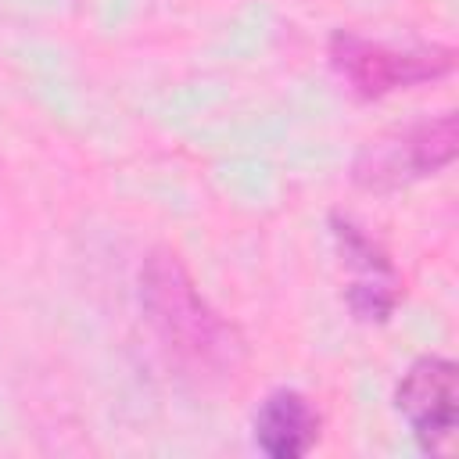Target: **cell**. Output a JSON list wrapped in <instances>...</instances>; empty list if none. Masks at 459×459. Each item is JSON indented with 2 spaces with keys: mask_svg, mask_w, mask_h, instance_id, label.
<instances>
[{
  "mask_svg": "<svg viewBox=\"0 0 459 459\" xmlns=\"http://www.w3.org/2000/svg\"><path fill=\"white\" fill-rule=\"evenodd\" d=\"M140 308L165 355L197 380H230L247 359L240 330L212 308L183 258L154 247L140 265Z\"/></svg>",
  "mask_w": 459,
  "mask_h": 459,
  "instance_id": "obj_1",
  "label": "cell"
},
{
  "mask_svg": "<svg viewBox=\"0 0 459 459\" xmlns=\"http://www.w3.org/2000/svg\"><path fill=\"white\" fill-rule=\"evenodd\" d=\"M455 151H459L455 111L416 118L366 140L351 161V183L369 194H391L427 176H437L455 161Z\"/></svg>",
  "mask_w": 459,
  "mask_h": 459,
  "instance_id": "obj_2",
  "label": "cell"
},
{
  "mask_svg": "<svg viewBox=\"0 0 459 459\" xmlns=\"http://www.w3.org/2000/svg\"><path fill=\"white\" fill-rule=\"evenodd\" d=\"M326 57H330L333 72L348 82V90L366 100H380L398 90H412L420 82L445 79L455 68V50L445 43L391 47L380 39H366L351 29H337L330 36Z\"/></svg>",
  "mask_w": 459,
  "mask_h": 459,
  "instance_id": "obj_3",
  "label": "cell"
},
{
  "mask_svg": "<svg viewBox=\"0 0 459 459\" xmlns=\"http://www.w3.org/2000/svg\"><path fill=\"white\" fill-rule=\"evenodd\" d=\"M394 409L430 455L452 448L459 423V369L445 355H420L394 384Z\"/></svg>",
  "mask_w": 459,
  "mask_h": 459,
  "instance_id": "obj_4",
  "label": "cell"
},
{
  "mask_svg": "<svg viewBox=\"0 0 459 459\" xmlns=\"http://www.w3.org/2000/svg\"><path fill=\"white\" fill-rule=\"evenodd\" d=\"M330 237L337 244L341 262L355 273L348 290H344V301H348L351 316L362 319V323H387L394 316L402 294H405L391 255L380 247L377 237H369L348 215H330Z\"/></svg>",
  "mask_w": 459,
  "mask_h": 459,
  "instance_id": "obj_5",
  "label": "cell"
},
{
  "mask_svg": "<svg viewBox=\"0 0 459 459\" xmlns=\"http://www.w3.org/2000/svg\"><path fill=\"white\" fill-rule=\"evenodd\" d=\"M319 409L312 398H305L294 387H276L269 391L255 416H251V437L262 455L269 459H301L316 448L319 441Z\"/></svg>",
  "mask_w": 459,
  "mask_h": 459,
  "instance_id": "obj_6",
  "label": "cell"
}]
</instances>
